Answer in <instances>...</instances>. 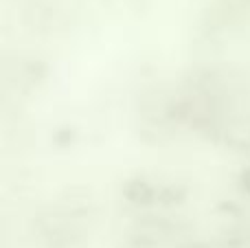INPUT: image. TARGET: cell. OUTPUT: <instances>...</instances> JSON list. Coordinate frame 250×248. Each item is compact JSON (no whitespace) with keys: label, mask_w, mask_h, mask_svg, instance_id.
Returning a JSON list of instances; mask_svg holds the SVG:
<instances>
[]
</instances>
